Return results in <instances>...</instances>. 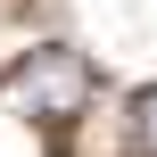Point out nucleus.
Wrapping results in <instances>:
<instances>
[{
	"label": "nucleus",
	"mask_w": 157,
	"mask_h": 157,
	"mask_svg": "<svg viewBox=\"0 0 157 157\" xmlns=\"http://www.w3.org/2000/svg\"><path fill=\"white\" fill-rule=\"evenodd\" d=\"M91 91H99V75H91V58L66 50V41L25 50L17 75H8V99H17L25 116H41V124H75V116L91 108Z\"/></svg>",
	"instance_id": "nucleus-1"
},
{
	"label": "nucleus",
	"mask_w": 157,
	"mask_h": 157,
	"mask_svg": "<svg viewBox=\"0 0 157 157\" xmlns=\"http://www.w3.org/2000/svg\"><path fill=\"white\" fill-rule=\"evenodd\" d=\"M132 149H141V157H157V83L132 99Z\"/></svg>",
	"instance_id": "nucleus-2"
}]
</instances>
